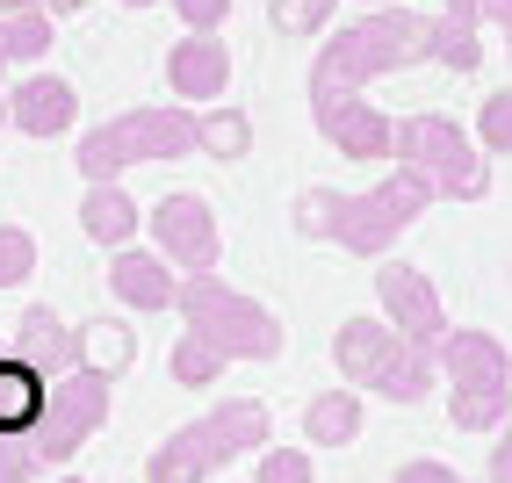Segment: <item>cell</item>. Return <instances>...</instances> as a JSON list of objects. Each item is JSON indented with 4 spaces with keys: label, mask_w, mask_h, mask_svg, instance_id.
<instances>
[{
    "label": "cell",
    "mask_w": 512,
    "mask_h": 483,
    "mask_svg": "<svg viewBox=\"0 0 512 483\" xmlns=\"http://www.w3.org/2000/svg\"><path fill=\"white\" fill-rule=\"evenodd\" d=\"M426 202H433V195L397 166V174H390L383 188H368V195L303 188V195H296V231H303V238H332V246H347V253H361V260H383L397 238L426 217Z\"/></svg>",
    "instance_id": "6da1fadb"
},
{
    "label": "cell",
    "mask_w": 512,
    "mask_h": 483,
    "mask_svg": "<svg viewBox=\"0 0 512 483\" xmlns=\"http://www.w3.org/2000/svg\"><path fill=\"white\" fill-rule=\"evenodd\" d=\"M426 51H433V22L390 0V8H375V15H361V22H347V29H339V37L318 51V65H311V94H318V87H368L375 73L426 65Z\"/></svg>",
    "instance_id": "7a4b0ae2"
},
{
    "label": "cell",
    "mask_w": 512,
    "mask_h": 483,
    "mask_svg": "<svg viewBox=\"0 0 512 483\" xmlns=\"http://www.w3.org/2000/svg\"><path fill=\"white\" fill-rule=\"evenodd\" d=\"M253 447H267V404L231 397L210 419H188L166 447H152L145 483H210L217 469H231L238 455H253Z\"/></svg>",
    "instance_id": "3957f363"
},
{
    "label": "cell",
    "mask_w": 512,
    "mask_h": 483,
    "mask_svg": "<svg viewBox=\"0 0 512 483\" xmlns=\"http://www.w3.org/2000/svg\"><path fill=\"white\" fill-rule=\"evenodd\" d=\"M174 310L188 318V332L210 339L224 361H275L282 354V318L267 303L238 296L231 282H217V274H188V282L174 289Z\"/></svg>",
    "instance_id": "277c9868"
},
{
    "label": "cell",
    "mask_w": 512,
    "mask_h": 483,
    "mask_svg": "<svg viewBox=\"0 0 512 483\" xmlns=\"http://www.w3.org/2000/svg\"><path fill=\"white\" fill-rule=\"evenodd\" d=\"M433 368H448V411L462 433H498L505 411H512V354L498 332H440V354Z\"/></svg>",
    "instance_id": "5b68a950"
},
{
    "label": "cell",
    "mask_w": 512,
    "mask_h": 483,
    "mask_svg": "<svg viewBox=\"0 0 512 483\" xmlns=\"http://www.w3.org/2000/svg\"><path fill=\"white\" fill-rule=\"evenodd\" d=\"M390 159L426 195H448V202H476V195L491 188V166L476 159V145H469L448 116H397L390 123Z\"/></svg>",
    "instance_id": "8992f818"
},
{
    "label": "cell",
    "mask_w": 512,
    "mask_h": 483,
    "mask_svg": "<svg viewBox=\"0 0 512 483\" xmlns=\"http://www.w3.org/2000/svg\"><path fill=\"white\" fill-rule=\"evenodd\" d=\"M332 361L339 375H347L354 390H383L390 404H419L433 390V354H419L412 339H397L390 325H375V318H347L332 339Z\"/></svg>",
    "instance_id": "52a82bcc"
},
{
    "label": "cell",
    "mask_w": 512,
    "mask_h": 483,
    "mask_svg": "<svg viewBox=\"0 0 512 483\" xmlns=\"http://www.w3.org/2000/svg\"><path fill=\"white\" fill-rule=\"evenodd\" d=\"M195 152V116L188 109H130L116 123H101L80 137L73 166L87 181H116L123 166H145V159H188Z\"/></svg>",
    "instance_id": "ba28073f"
},
{
    "label": "cell",
    "mask_w": 512,
    "mask_h": 483,
    "mask_svg": "<svg viewBox=\"0 0 512 483\" xmlns=\"http://www.w3.org/2000/svg\"><path fill=\"white\" fill-rule=\"evenodd\" d=\"M101 426H109V375L65 368V375L44 383V411L22 440H29V455H37V469H65Z\"/></svg>",
    "instance_id": "9c48e42d"
},
{
    "label": "cell",
    "mask_w": 512,
    "mask_h": 483,
    "mask_svg": "<svg viewBox=\"0 0 512 483\" xmlns=\"http://www.w3.org/2000/svg\"><path fill=\"white\" fill-rule=\"evenodd\" d=\"M152 253L174 267V274H217V260H224L217 210L202 195H166L159 210H152Z\"/></svg>",
    "instance_id": "30bf717a"
},
{
    "label": "cell",
    "mask_w": 512,
    "mask_h": 483,
    "mask_svg": "<svg viewBox=\"0 0 512 483\" xmlns=\"http://www.w3.org/2000/svg\"><path fill=\"white\" fill-rule=\"evenodd\" d=\"M375 289H383V318H390V332L412 339L419 354H440V332H448V318H440V289L426 282V274L404 267V260H383Z\"/></svg>",
    "instance_id": "8fae6325"
},
{
    "label": "cell",
    "mask_w": 512,
    "mask_h": 483,
    "mask_svg": "<svg viewBox=\"0 0 512 483\" xmlns=\"http://www.w3.org/2000/svg\"><path fill=\"white\" fill-rule=\"evenodd\" d=\"M311 116L347 159H383L390 152V116L375 109V101H361V87H318Z\"/></svg>",
    "instance_id": "7c38bea8"
},
{
    "label": "cell",
    "mask_w": 512,
    "mask_h": 483,
    "mask_svg": "<svg viewBox=\"0 0 512 483\" xmlns=\"http://www.w3.org/2000/svg\"><path fill=\"white\" fill-rule=\"evenodd\" d=\"M166 87L181 101H224L231 87V51L217 44V29H188V37L166 51Z\"/></svg>",
    "instance_id": "4fadbf2b"
},
{
    "label": "cell",
    "mask_w": 512,
    "mask_h": 483,
    "mask_svg": "<svg viewBox=\"0 0 512 483\" xmlns=\"http://www.w3.org/2000/svg\"><path fill=\"white\" fill-rule=\"evenodd\" d=\"M15 361H29L51 383V375H65V368H80V332L58 318L51 303H29L22 318H15V347H8Z\"/></svg>",
    "instance_id": "5bb4252c"
},
{
    "label": "cell",
    "mask_w": 512,
    "mask_h": 483,
    "mask_svg": "<svg viewBox=\"0 0 512 483\" xmlns=\"http://www.w3.org/2000/svg\"><path fill=\"white\" fill-rule=\"evenodd\" d=\"M73 116H80V94L65 87L58 73H29L8 87V123H22L29 137H58V130H73Z\"/></svg>",
    "instance_id": "9a60e30c"
},
{
    "label": "cell",
    "mask_w": 512,
    "mask_h": 483,
    "mask_svg": "<svg viewBox=\"0 0 512 483\" xmlns=\"http://www.w3.org/2000/svg\"><path fill=\"white\" fill-rule=\"evenodd\" d=\"M109 289L130 303V310H174V289L181 274L166 267L159 253H138V246H116V267H109Z\"/></svg>",
    "instance_id": "2e32d148"
},
{
    "label": "cell",
    "mask_w": 512,
    "mask_h": 483,
    "mask_svg": "<svg viewBox=\"0 0 512 483\" xmlns=\"http://www.w3.org/2000/svg\"><path fill=\"white\" fill-rule=\"evenodd\" d=\"M80 231L94 238V246H130V231H138V202H130L116 181H87Z\"/></svg>",
    "instance_id": "e0dca14e"
},
{
    "label": "cell",
    "mask_w": 512,
    "mask_h": 483,
    "mask_svg": "<svg viewBox=\"0 0 512 483\" xmlns=\"http://www.w3.org/2000/svg\"><path fill=\"white\" fill-rule=\"evenodd\" d=\"M37 411H44V375L15 354H0V433H29Z\"/></svg>",
    "instance_id": "ac0fdd59"
},
{
    "label": "cell",
    "mask_w": 512,
    "mask_h": 483,
    "mask_svg": "<svg viewBox=\"0 0 512 483\" xmlns=\"http://www.w3.org/2000/svg\"><path fill=\"white\" fill-rule=\"evenodd\" d=\"M303 433H311V447H347L361 433V390H325L303 404Z\"/></svg>",
    "instance_id": "d6986e66"
},
{
    "label": "cell",
    "mask_w": 512,
    "mask_h": 483,
    "mask_svg": "<svg viewBox=\"0 0 512 483\" xmlns=\"http://www.w3.org/2000/svg\"><path fill=\"white\" fill-rule=\"evenodd\" d=\"M130 354H138V339H130V325H116V318H94V325H80V368H94V375H116L130 368Z\"/></svg>",
    "instance_id": "ffe728a7"
},
{
    "label": "cell",
    "mask_w": 512,
    "mask_h": 483,
    "mask_svg": "<svg viewBox=\"0 0 512 483\" xmlns=\"http://www.w3.org/2000/svg\"><path fill=\"white\" fill-rule=\"evenodd\" d=\"M195 152H210V159H246V152H253V116H246V109H210V116H195Z\"/></svg>",
    "instance_id": "44dd1931"
},
{
    "label": "cell",
    "mask_w": 512,
    "mask_h": 483,
    "mask_svg": "<svg viewBox=\"0 0 512 483\" xmlns=\"http://www.w3.org/2000/svg\"><path fill=\"white\" fill-rule=\"evenodd\" d=\"M0 44H8V65H37L51 51V15L44 8H8L0 15Z\"/></svg>",
    "instance_id": "7402d4cb"
},
{
    "label": "cell",
    "mask_w": 512,
    "mask_h": 483,
    "mask_svg": "<svg viewBox=\"0 0 512 483\" xmlns=\"http://www.w3.org/2000/svg\"><path fill=\"white\" fill-rule=\"evenodd\" d=\"M224 368H231V361H224V354L210 347V339L181 332V347H174V383H181V390H210Z\"/></svg>",
    "instance_id": "603a6c76"
},
{
    "label": "cell",
    "mask_w": 512,
    "mask_h": 483,
    "mask_svg": "<svg viewBox=\"0 0 512 483\" xmlns=\"http://www.w3.org/2000/svg\"><path fill=\"white\" fill-rule=\"evenodd\" d=\"M267 22H275L282 37H325L332 0H267Z\"/></svg>",
    "instance_id": "cb8c5ba5"
},
{
    "label": "cell",
    "mask_w": 512,
    "mask_h": 483,
    "mask_svg": "<svg viewBox=\"0 0 512 483\" xmlns=\"http://www.w3.org/2000/svg\"><path fill=\"white\" fill-rule=\"evenodd\" d=\"M37 274V238L15 231V224H0V289H15Z\"/></svg>",
    "instance_id": "d4e9b609"
},
{
    "label": "cell",
    "mask_w": 512,
    "mask_h": 483,
    "mask_svg": "<svg viewBox=\"0 0 512 483\" xmlns=\"http://www.w3.org/2000/svg\"><path fill=\"white\" fill-rule=\"evenodd\" d=\"M476 137H484V145H491L498 159L512 152V94H505V87L484 101V109H476Z\"/></svg>",
    "instance_id": "484cf974"
},
{
    "label": "cell",
    "mask_w": 512,
    "mask_h": 483,
    "mask_svg": "<svg viewBox=\"0 0 512 483\" xmlns=\"http://www.w3.org/2000/svg\"><path fill=\"white\" fill-rule=\"evenodd\" d=\"M260 483H311V455H303V447H267Z\"/></svg>",
    "instance_id": "4316f807"
},
{
    "label": "cell",
    "mask_w": 512,
    "mask_h": 483,
    "mask_svg": "<svg viewBox=\"0 0 512 483\" xmlns=\"http://www.w3.org/2000/svg\"><path fill=\"white\" fill-rule=\"evenodd\" d=\"M0 483H37V455L22 433H0Z\"/></svg>",
    "instance_id": "83f0119b"
},
{
    "label": "cell",
    "mask_w": 512,
    "mask_h": 483,
    "mask_svg": "<svg viewBox=\"0 0 512 483\" xmlns=\"http://www.w3.org/2000/svg\"><path fill=\"white\" fill-rule=\"evenodd\" d=\"M174 15H181L188 29H224V15H231V0H174Z\"/></svg>",
    "instance_id": "f1b7e54d"
},
{
    "label": "cell",
    "mask_w": 512,
    "mask_h": 483,
    "mask_svg": "<svg viewBox=\"0 0 512 483\" xmlns=\"http://www.w3.org/2000/svg\"><path fill=\"white\" fill-rule=\"evenodd\" d=\"M390 483H462V476H455V469H440V462H404Z\"/></svg>",
    "instance_id": "f546056e"
},
{
    "label": "cell",
    "mask_w": 512,
    "mask_h": 483,
    "mask_svg": "<svg viewBox=\"0 0 512 483\" xmlns=\"http://www.w3.org/2000/svg\"><path fill=\"white\" fill-rule=\"evenodd\" d=\"M491 483H512V447H505V426H498V447H491Z\"/></svg>",
    "instance_id": "4dcf8cb0"
},
{
    "label": "cell",
    "mask_w": 512,
    "mask_h": 483,
    "mask_svg": "<svg viewBox=\"0 0 512 483\" xmlns=\"http://www.w3.org/2000/svg\"><path fill=\"white\" fill-rule=\"evenodd\" d=\"M22 8H44V15H73L80 0H22Z\"/></svg>",
    "instance_id": "1f68e13d"
},
{
    "label": "cell",
    "mask_w": 512,
    "mask_h": 483,
    "mask_svg": "<svg viewBox=\"0 0 512 483\" xmlns=\"http://www.w3.org/2000/svg\"><path fill=\"white\" fill-rule=\"evenodd\" d=\"M0 123H8V87H0Z\"/></svg>",
    "instance_id": "d6a6232c"
},
{
    "label": "cell",
    "mask_w": 512,
    "mask_h": 483,
    "mask_svg": "<svg viewBox=\"0 0 512 483\" xmlns=\"http://www.w3.org/2000/svg\"><path fill=\"white\" fill-rule=\"evenodd\" d=\"M123 8H152V0H123Z\"/></svg>",
    "instance_id": "836d02e7"
},
{
    "label": "cell",
    "mask_w": 512,
    "mask_h": 483,
    "mask_svg": "<svg viewBox=\"0 0 512 483\" xmlns=\"http://www.w3.org/2000/svg\"><path fill=\"white\" fill-rule=\"evenodd\" d=\"M8 8H22V0H0V15H8Z\"/></svg>",
    "instance_id": "e575fe53"
},
{
    "label": "cell",
    "mask_w": 512,
    "mask_h": 483,
    "mask_svg": "<svg viewBox=\"0 0 512 483\" xmlns=\"http://www.w3.org/2000/svg\"><path fill=\"white\" fill-rule=\"evenodd\" d=\"M51 483H80V476H51Z\"/></svg>",
    "instance_id": "d590c367"
},
{
    "label": "cell",
    "mask_w": 512,
    "mask_h": 483,
    "mask_svg": "<svg viewBox=\"0 0 512 483\" xmlns=\"http://www.w3.org/2000/svg\"><path fill=\"white\" fill-rule=\"evenodd\" d=\"M368 8H390V0H368Z\"/></svg>",
    "instance_id": "8d00e7d4"
},
{
    "label": "cell",
    "mask_w": 512,
    "mask_h": 483,
    "mask_svg": "<svg viewBox=\"0 0 512 483\" xmlns=\"http://www.w3.org/2000/svg\"><path fill=\"white\" fill-rule=\"evenodd\" d=\"M0 65H8V44H0Z\"/></svg>",
    "instance_id": "74e56055"
}]
</instances>
